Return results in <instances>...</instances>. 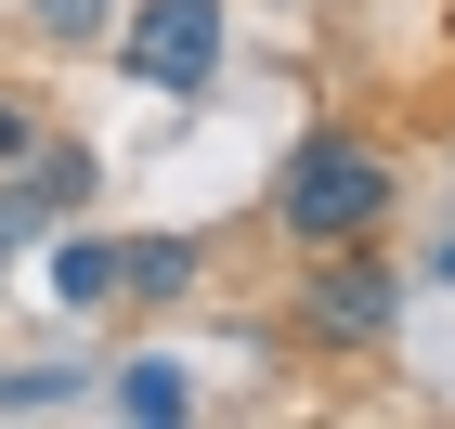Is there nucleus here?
<instances>
[{"mask_svg": "<svg viewBox=\"0 0 455 429\" xmlns=\"http://www.w3.org/2000/svg\"><path fill=\"white\" fill-rule=\"evenodd\" d=\"M117 403H131L143 429H170V417H182L196 391H182V364H131V377H117Z\"/></svg>", "mask_w": 455, "mask_h": 429, "instance_id": "6", "label": "nucleus"}, {"mask_svg": "<svg viewBox=\"0 0 455 429\" xmlns=\"http://www.w3.org/2000/svg\"><path fill=\"white\" fill-rule=\"evenodd\" d=\"M39 27L52 39H105V0H39Z\"/></svg>", "mask_w": 455, "mask_h": 429, "instance_id": "7", "label": "nucleus"}, {"mask_svg": "<svg viewBox=\"0 0 455 429\" xmlns=\"http://www.w3.org/2000/svg\"><path fill=\"white\" fill-rule=\"evenodd\" d=\"M390 313H403V274H390V260H325V274L299 286V325H313L325 352H364V338H390Z\"/></svg>", "mask_w": 455, "mask_h": 429, "instance_id": "2", "label": "nucleus"}, {"mask_svg": "<svg viewBox=\"0 0 455 429\" xmlns=\"http://www.w3.org/2000/svg\"><path fill=\"white\" fill-rule=\"evenodd\" d=\"M0 156H39V117L13 105V91H0Z\"/></svg>", "mask_w": 455, "mask_h": 429, "instance_id": "8", "label": "nucleus"}, {"mask_svg": "<svg viewBox=\"0 0 455 429\" xmlns=\"http://www.w3.org/2000/svg\"><path fill=\"white\" fill-rule=\"evenodd\" d=\"M378 209H390V170L364 156V143H299L286 182H274V221L299 234V248H351Z\"/></svg>", "mask_w": 455, "mask_h": 429, "instance_id": "1", "label": "nucleus"}, {"mask_svg": "<svg viewBox=\"0 0 455 429\" xmlns=\"http://www.w3.org/2000/svg\"><path fill=\"white\" fill-rule=\"evenodd\" d=\"M209 66H221V0H143V13H131V78L196 91Z\"/></svg>", "mask_w": 455, "mask_h": 429, "instance_id": "3", "label": "nucleus"}, {"mask_svg": "<svg viewBox=\"0 0 455 429\" xmlns=\"http://www.w3.org/2000/svg\"><path fill=\"white\" fill-rule=\"evenodd\" d=\"M117 286H131V299H182V286H196V248H182V234H143V248H117Z\"/></svg>", "mask_w": 455, "mask_h": 429, "instance_id": "4", "label": "nucleus"}, {"mask_svg": "<svg viewBox=\"0 0 455 429\" xmlns=\"http://www.w3.org/2000/svg\"><path fill=\"white\" fill-rule=\"evenodd\" d=\"M105 286H117V248H105V234H78V248L52 260V299H78V313H92Z\"/></svg>", "mask_w": 455, "mask_h": 429, "instance_id": "5", "label": "nucleus"}]
</instances>
